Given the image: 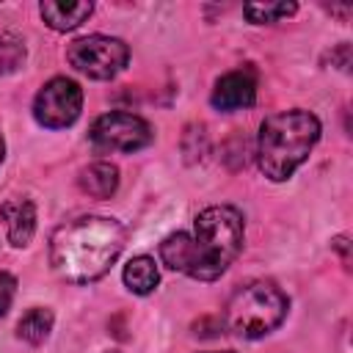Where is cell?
Returning a JSON list of instances; mask_svg holds the SVG:
<instances>
[{
    "instance_id": "6da1fadb",
    "label": "cell",
    "mask_w": 353,
    "mask_h": 353,
    "mask_svg": "<svg viewBox=\"0 0 353 353\" xmlns=\"http://www.w3.org/2000/svg\"><path fill=\"white\" fill-rule=\"evenodd\" d=\"M245 240L243 212L232 204H212L193 221V234L174 232L160 243L165 268L199 281H215L240 256Z\"/></svg>"
},
{
    "instance_id": "7a4b0ae2",
    "label": "cell",
    "mask_w": 353,
    "mask_h": 353,
    "mask_svg": "<svg viewBox=\"0 0 353 353\" xmlns=\"http://www.w3.org/2000/svg\"><path fill=\"white\" fill-rule=\"evenodd\" d=\"M124 243L127 232L116 218L80 215L50 234V265L63 281L91 284L113 268Z\"/></svg>"
},
{
    "instance_id": "3957f363",
    "label": "cell",
    "mask_w": 353,
    "mask_h": 353,
    "mask_svg": "<svg viewBox=\"0 0 353 353\" xmlns=\"http://www.w3.org/2000/svg\"><path fill=\"white\" fill-rule=\"evenodd\" d=\"M320 141V119L312 110H281L259 124L256 163L270 182H287Z\"/></svg>"
},
{
    "instance_id": "277c9868",
    "label": "cell",
    "mask_w": 353,
    "mask_h": 353,
    "mask_svg": "<svg viewBox=\"0 0 353 353\" xmlns=\"http://www.w3.org/2000/svg\"><path fill=\"white\" fill-rule=\"evenodd\" d=\"M287 309H290V301L281 292V287H276L268 279H254L240 284L229 295L223 320L232 334L243 339H259L284 323Z\"/></svg>"
},
{
    "instance_id": "5b68a950",
    "label": "cell",
    "mask_w": 353,
    "mask_h": 353,
    "mask_svg": "<svg viewBox=\"0 0 353 353\" xmlns=\"http://www.w3.org/2000/svg\"><path fill=\"white\" fill-rule=\"evenodd\" d=\"M66 61L69 66H74L80 74L91 80H110L127 66L130 47L116 36L94 33V36L74 39L66 47Z\"/></svg>"
},
{
    "instance_id": "8992f818",
    "label": "cell",
    "mask_w": 353,
    "mask_h": 353,
    "mask_svg": "<svg viewBox=\"0 0 353 353\" xmlns=\"http://www.w3.org/2000/svg\"><path fill=\"white\" fill-rule=\"evenodd\" d=\"M88 138L94 143L97 152H138L146 149L154 141V132L149 127L146 119L135 116V113H105L99 119H94Z\"/></svg>"
},
{
    "instance_id": "52a82bcc",
    "label": "cell",
    "mask_w": 353,
    "mask_h": 353,
    "mask_svg": "<svg viewBox=\"0 0 353 353\" xmlns=\"http://www.w3.org/2000/svg\"><path fill=\"white\" fill-rule=\"evenodd\" d=\"M83 110V88L69 77L47 80L33 99V119L47 130H63Z\"/></svg>"
},
{
    "instance_id": "ba28073f",
    "label": "cell",
    "mask_w": 353,
    "mask_h": 353,
    "mask_svg": "<svg viewBox=\"0 0 353 353\" xmlns=\"http://www.w3.org/2000/svg\"><path fill=\"white\" fill-rule=\"evenodd\" d=\"M210 102L215 110H223V113L251 108L256 102V72L251 66H240L221 74L212 85Z\"/></svg>"
},
{
    "instance_id": "9c48e42d",
    "label": "cell",
    "mask_w": 353,
    "mask_h": 353,
    "mask_svg": "<svg viewBox=\"0 0 353 353\" xmlns=\"http://www.w3.org/2000/svg\"><path fill=\"white\" fill-rule=\"evenodd\" d=\"M0 221L14 248H25L36 232V204L30 199H6L0 204Z\"/></svg>"
},
{
    "instance_id": "30bf717a",
    "label": "cell",
    "mask_w": 353,
    "mask_h": 353,
    "mask_svg": "<svg viewBox=\"0 0 353 353\" xmlns=\"http://www.w3.org/2000/svg\"><path fill=\"white\" fill-rule=\"evenodd\" d=\"M91 11H94V3H88V0H69V3H63V0H44L39 6L41 19L52 30H58V33H66V30H74L77 25H83L91 17Z\"/></svg>"
},
{
    "instance_id": "8fae6325",
    "label": "cell",
    "mask_w": 353,
    "mask_h": 353,
    "mask_svg": "<svg viewBox=\"0 0 353 353\" xmlns=\"http://www.w3.org/2000/svg\"><path fill=\"white\" fill-rule=\"evenodd\" d=\"M77 188L91 199H110L119 188V168L108 160L88 163L77 171Z\"/></svg>"
},
{
    "instance_id": "7c38bea8",
    "label": "cell",
    "mask_w": 353,
    "mask_h": 353,
    "mask_svg": "<svg viewBox=\"0 0 353 353\" xmlns=\"http://www.w3.org/2000/svg\"><path fill=\"white\" fill-rule=\"evenodd\" d=\"M121 279H124V287H127L130 292H135V295H149V292L157 287V281H160V270H157V262H154L152 256L138 254V256H132V259L124 265Z\"/></svg>"
},
{
    "instance_id": "4fadbf2b",
    "label": "cell",
    "mask_w": 353,
    "mask_h": 353,
    "mask_svg": "<svg viewBox=\"0 0 353 353\" xmlns=\"http://www.w3.org/2000/svg\"><path fill=\"white\" fill-rule=\"evenodd\" d=\"M52 323H55V314L52 309L47 306H33L30 312L22 314V320L17 323V336L28 345H41L50 331H52Z\"/></svg>"
},
{
    "instance_id": "5bb4252c",
    "label": "cell",
    "mask_w": 353,
    "mask_h": 353,
    "mask_svg": "<svg viewBox=\"0 0 353 353\" xmlns=\"http://www.w3.org/2000/svg\"><path fill=\"white\" fill-rule=\"evenodd\" d=\"M295 11H298L295 3H245L243 6L245 19L254 25H273V22L292 17Z\"/></svg>"
},
{
    "instance_id": "9a60e30c",
    "label": "cell",
    "mask_w": 353,
    "mask_h": 353,
    "mask_svg": "<svg viewBox=\"0 0 353 353\" xmlns=\"http://www.w3.org/2000/svg\"><path fill=\"white\" fill-rule=\"evenodd\" d=\"M25 41L14 33H0V74H8V72H17L22 63H25Z\"/></svg>"
},
{
    "instance_id": "2e32d148",
    "label": "cell",
    "mask_w": 353,
    "mask_h": 353,
    "mask_svg": "<svg viewBox=\"0 0 353 353\" xmlns=\"http://www.w3.org/2000/svg\"><path fill=\"white\" fill-rule=\"evenodd\" d=\"M14 292H17V279L6 270H0V317L11 309V301H14Z\"/></svg>"
},
{
    "instance_id": "e0dca14e",
    "label": "cell",
    "mask_w": 353,
    "mask_h": 353,
    "mask_svg": "<svg viewBox=\"0 0 353 353\" xmlns=\"http://www.w3.org/2000/svg\"><path fill=\"white\" fill-rule=\"evenodd\" d=\"M331 248H336L339 251V256H342V262H345V268H350V245H347V237L345 234H339V237H334L331 240Z\"/></svg>"
},
{
    "instance_id": "ac0fdd59",
    "label": "cell",
    "mask_w": 353,
    "mask_h": 353,
    "mask_svg": "<svg viewBox=\"0 0 353 353\" xmlns=\"http://www.w3.org/2000/svg\"><path fill=\"white\" fill-rule=\"evenodd\" d=\"M3 154H6V141H3V135H0V163H3Z\"/></svg>"
},
{
    "instance_id": "d6986e66",
    "label": "cell",
    "mask_w": 353,
    "mask_h": 353,
    "mask_svg": "<svg viewBox=\"0 0 353 353\" xmlns=\"http://www.w3.org/2000/svg\"><path fill=\"white\" fill-rule=\"evenodd\" d=\"M207 353H232V350H207Z\"/></svg>"
}]
</instances>
